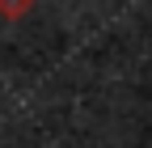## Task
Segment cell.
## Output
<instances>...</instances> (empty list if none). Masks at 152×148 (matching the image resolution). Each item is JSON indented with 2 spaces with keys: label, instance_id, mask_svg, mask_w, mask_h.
Wrapping results in <instances>:
<instances>
[{
  "label": "cell",
  "instance_id": "obj_1",
  "mask_svg": "<svg viewBox=\"0 0 152 148\" xmlns=\"http://www.w3.org/2000/svg\"><path fill=\"white\" fill-rule=\"evenodd\" d=\"M34 9V0H0V21H21Z\"/></svg>",
  "mask_w": 152,
  "mask_h": 148
}]
</instances>
